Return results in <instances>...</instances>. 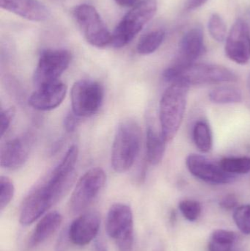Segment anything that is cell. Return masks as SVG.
Instances as JSON below:
<instances>
[{"instance_id": "1", "label": "cell", "mask_w": 250, "mask_h": 251, "mask_svg": "<svg viewBox=\"0 0 250 251\" xmlns=\"http://www.w3.org/2000/svg\"><path fill=\"white\" fill-rule=\"evenodd\" d=\"M189 87L183 81H175L161 97L159 104L160 125L161 134L166 143L174 139L183 122Z\"/></svg>"}, {"instance_id": "2", "label": "cell", "mask_w": 250, "mask_h": 251, "mask_svg": "<svg viewBox=\"0 0 250 251\" xmlns=\"http://www.w3.org/2000/svg\"><path fill=\"white\" fill-rule=\"evenodd\" d=\"M78 156L79 149L73 145L58 165L35 187L51 207L58 203L74 184L76 178L75 165Z\"/></svg>"}, {"instance_id": "3", "label": "cell", "mask_w": 250, "mask_h": 251, "mask_svg": "<svg viewBox=\"0 0 250 251\" xmlns=\"http://www.w3.org/2000/svg\"><path fill=\"white\" fill-rule=\"evenodd\" d=\"M163 78L171 83L175 81H183L189 86L233 82L238 79L232 71L224 66L195 63L181 69L170 66L164 70Z\"/></svg>"}, {"instance_id": "4", "label": "cell", "mask_w": 250, "mask_h": 251, "mask_svg": "<svg viewBox=\"0 0 250 251\" xmlns=\"http://www.w3.org/2000/svg\"><path fill=\"white\" fill-rule=\"evenodd\" d=\"M140 145L141 131L137 124L129 120L122 122L112 148V166L115 172H126L132 168L139 154Z\"/></svg>"}, {"instance_id": "5", "label": "cell", "mask_w": 250, "mask_h": 251, "mask_svg": "<svg viewBox=\"0 0 250 251\" xmlns=\"http://www.w3.org/2000/svg\"><path fill=\"white\" fill-rule=\"evenodd\" d=\"M157 0H141L123 17L112 33L111 45L122 48L131 42L155 16Z\"/></svg>"}, {"instance_id": "6", "label": "cell", "mask_w": 250, "mask_h": 251, "mask_svg": "<svg viewBox=\"0 0 250 251\" xmlns=\"http://www.w3.org/2000/svg\"><path fill=\"white\" fill-rule=\"evenodd\" d=\"M106 229L109 237L115 241L119 251L133 250V212L129 205L117 203L110 207L106 221Z\"/></svg>"}, {"instance_id": "7", "label": "cell", "mask_w": 250, "mask_h": 251, "mask_svg": "<svg viewBox=\"0 0 250 251\" xmlns=\"http://www.w3.org/2000/svg\"><path fill=\"white\" fill-rule=\"evenodd\" d=\"M104 96L99 82L91 79L77 81L70 91L72 111L80 118L93 116L101 108Z\"/></svg>"}, {"instance_id": "8", "label": "cell", "mask_w": 250, "mask_h": 251, "mask_svg": "<svg viewBox=\"0 0 250 251\" xmlns=\"http://www.w3.org/2000/svg\"><path fill=\"white\" fill-rule=\"evenodd\" d=\"M73 16L89 44L98 48L111 45L112 33L95 7L80 4L73 10Z\"/></svg>"}, {"instance_id": "9", "label": "cell", "mask_w": 250, "mask_h": 251, "mask_svg": "<svg viewBox=\"0 0 250 251\" xmlns=\"http://www.w3.org/2000/svg\"><path fill=\"white\" fill-rule=\"evenodd\" d=\"M106 179L105 172L101 168H92L85 173L76 183L70 196V212L76 214L85 210L104 187Z\"/></svg>"}, {"instance_id": "10", "label": "cell", "mask_w": 250, "mask_h": 251, "mask_svg": "<svg viewBox=\"0 0 250 251\" xmlns=\"http://www.w3.org/2000/svg\"><path fill=\"white\" fill-rule=\"evenodd\" d=\"M71 54L66 50H46L42 51L33 76L37 88L57 82L68 68Z\"/></svg>"}, {"instance_id": "11", "label": "cell", "mask_w": 250, "mask_h": 251, "mask_svg": "<svg viewBox=\"0 0 250 251\" xmlns=\"http://www.w3.org/2000/svg\"><path fill=\"white\" fill-rule=\"evenodd\" d=\"M186 165L192 175L209 184H230L236 179V176L226 172L220 163L203 155L191 153L186 157Z\"/></svg>"}, {"instance_id": "12", "label": "cell", "mask_w": 250, "mask_h": 251, "mask_svg": "<svg viewBox=\"0 0 250 251\" xmlns=\"http://www.w3.org/2000/svg\"><path fill=\"white\" fill-rule=\"evenodd\" d=\"M226 53L232 61L245 65L250 59V31L248 23L239 19L226 38Z\"/></svg>"}, {"instance_id": "13", "label": "cell", "mask_w": 250, "mask_h": 251, "mask_svg": "<svg viewBox=\"0 0 250 251\" xmlns=\"http://www.w3.org/2000/svg\"><path fill=\"white\" fill-rule=\"evenodd\" d=\"M32 143L31 134H24L6 142L1 149V166L10 171L22 168L29 157Z\"/></svg>"}, {"instance_id": "14", "label": "cell", "mask_w": 250, "mask_h": 251, "mask_svg": "<svg viewBox=\"0 0 250 251\" xmlns=\"http://www.w3.org/2000/svg\"><path fill=\"white\" fill-rule=\"evenodd\" d=\"M204 51V32L202 28L195 26L183 35L179 45V55L172 66L176 69L186 67L195 63Z\"/></svg>"}, {"instance_id": "15", "label": "cell", "mask_w": 250, "mask_h": 251, "mask_svg": "<svg viewBox=\"0 0 250 251\" xmlns=\"http://www.w3.org/2000/svg\"><path fill=\"white\" fill-rule=\"evenodd\" d=\"M67 85L60 80L37 88L29 97V105L40 111H49L57 108L66 98Z\"/></svg>"}, {"instance_id": "16", "label": "cell", "mask_w": 250, "mask_h": 251, "mask_svg": "<svg viewBox=\"0 0 250 251\" xmlns=\"http://www.w3.org/2000/svg\"><path fill=\"white\" fill-rule=\"evenodd\" d=\"M100 224L99 215L95 212H88L78 217L68 228L70 243L80 246L89 244L98 235Z\"/></svg>"}, {"instance_id": "17", "label": "cell", "mask_w": 250, "mask_h": 251, "mask_svg": "<svg viewBox=\"0 0 250 251\" xmlns=\"http://www.w3.org/2000/svg\"><path fill=\"white\" fill-rule=\"evenodd\" d=\"M4 10L32 22H44L49 17L48 9L38 0H0Z\"/></svg>"}, {"instance_id": "18", "label": "cell", "mask_w": 250, "mask_h": 251, "mask_svg": "<svg viewBox=\"0 0 250 251\" xmlns=\"http://www.w3.org/2000/svg\"><path fill=\"white\" fill-rule=\"evenodd\" d=\"M63 216L57 212H51L45 215L39 221L32 235L28 240V248L37 247L48 240L61 225Z\"/></svg>"}, {"instance_id": "19", "label": "cell", "mask_w": 250, "mask_h": 251, "mask_svg": "<svg viewBox=\"0 0 250 251\" xmlns=\"http://www.w3.org/2000/svg\"><path fill=\"white\" fill-rule=\"evenodd\" d=\"M165 140L161 133L148 126L146 134V153L148 162L157 165L162 161L165 152Z\"/></svg>"}, {"instance_id": "20", "label": "cell", "mask_w": 250, "mask_h": 251, "mask_svg": "<svg viewBox=\"0 0 250 251\" xmlns=\"http://www.w3.org/2000/svg\"><path fill=\"white\" fill-rule=\"evenodd\" d=\"M208 97L210 101L217 104H236L242 101L240 90L231 86L217 87L210 91Z\"/></svg>"}, {"instance_id": "21", "label": "cell", "mask_w": 250, "mask_h": 251, "mask_svg": "<svg viewBox=\"0 0 250 251\" xmlns=\"http://www.w3.org/2000/svg\"><path fill=\"white\" fill-rule=\"evenodd\" d=\"M193 140L198 150L208 153L212 149L213 137L211 128L206 122L199 121L193 128Z\"/></svg>"}, {"instance_id": "22", "label": "cell", "mask_w": 250, "mask_h": 251, "mask_svg": "<svg viewBox=\"0 0 250 251\" xmlns=\"http://www.w3.org/2000/svg\"><path fill=\"white\" fill-rule=\"evenodd\" d=\"M236 240L234 232L224 229L215 230L208 243V251H230Z\"/></svg>"}, {"instance_id": "23", "label": "cell", "mask_w": 250, "mask_h": 251, "mask_svg": "<svg viewBox=\"0 0 250 251\" xmlns=\"http://www.w3.org/2000/svg\"><path fill=\"white\" fill-rule=\"evenodd\" d=\"M165 32L161 29L152 31L141 38L137 44V51L139 54H152L157 51L164 41Z\"/></svg>"}, {"instance_id": "24", "label": "cell", "mask_w": 250, "mask_h": 251, "mask_svg": "<svg viewBox=\"0 0 250 251\" xmlns=\"http://www.w3.org/2000/svg\"><path fill=\"white\" fill-rule=\"evenodd\" d=\"M220 166L226 172L232 175L247 174L250 172V157H226L220 162Z\"/></svg>"}, {"instance_id": "25", "label": "cell", "mask_w": 250, "mask_h": 251, "mask_svg": "<svg viewBox=\"0 0 250 251\" xmlns=\"http://www.w3.org/2000/svg\"><path fill=\"white\" fill-rule=\"evenodd\" d=\"M208 31L213 39L217 42H223L226 38L227 35V27L223 18L214 13L211 15L208 21Z\"/></svg>"}, {"instance_id": "26", "label": "cell", "mask_w": 250, "mask_h": 251, "mask_svg": "<svg viewBox=\"0 0 250 251\" xmlns=\"http://www.w3.org/2000/svg\"><path fill=\"white\" fill-rule=\"evenodd\" d=\"M233 220L243 234H250V205H242L236 208Z\"/></svg>"}, {"instance_id": "27", "label": "cell", "mask_w": 250, "mask_h": 251, "mask_svg": "<svg viewBox=\"0 0 250 251\" xmlns=\"http://www.w3.org/2000/svg\"><path fill=\"white\" fill-rule=\"evenodd\" d=\"M13 181L7 176L0 178V210L2 211L10 203L14 196Z\"/></svg>"}, {"instance_id": "28", "label": "cell", "mask_w": 250, "mask_h": 251, "mask_svg": "<svg viewBox=\"0 0 250 251\" xmlns=\"http://www.w3.org/2000/svg\"><path fill=\"white\" fill-rule=\"evenodd\" d=\"M179 207L183 216L191 222L198 220L202 211L201 203L196 201H182L179 203Z\"/></svg>"}, {"instance_id": "29", "label": "cell", "mask_w": 250, "mask_h": 251, "mask_svg": "<svg viewBox=\"0 0 250 251\" xmlns=\"http://www.w3.org/2000/svg\"><path fill=\"white\" fill-rule=\"evenodd\" d=\"M15 116V110L13 108L2 110L1 112V137L7 132V129L11 125L12 121Z\"/></svg>"}, {"instance_id": "30", "label": "cell", "mask_w": 250, "mask_h": 251, "mask_svg": "<svg viewBox=\"0 0 250 251\" xmlns=\"http://www.w3.org/2000/svg\"><path fill=\"white\" fill-rule=\"evenodd\" d=\"M79 118L80 117L76 116L73 111L66 115L63 125L68 132H73L76 130V127L79 124Z\"/></svg>"}, {"instance_id": "31", "label": "cell", "mask_w": 250, "mask_h": 251, "mask_svg": "<svg viewBox=\"0 0 250 251\" xmlns=\"http://www.w3.org/2000/svg\"><path fill=\"white\" fill-rule=\"evenodd\" d=\"M70 243L68 235V229L64 230L60 234L56 246V251H67L68 243Z\"/></svg>"}, {"instance_id": "32", "label": "cell", "mask_w": 250, "mask_h": 251, "mask_svg": "<svg viewBox=\"0 0 250 251\" xmlns=\"http://www.w3.org/2000/svg\"><path fill=\"white\" fill-rule=\"evenodd\" d=\"M220 204L222 207L226 209H233L237 206V198L233 194L227 195L222 199Z\"/></svg>"}, {"instance_id": "33", "label": "cell", "mask_w": 250, "mask_h": 251, "mask_svg": "<svg viewBox=\"0 0 250 251\" xmlns=\"http://www.w3.org/2000/svg\"><path fill=\"white\" fill-rule=\"evenodd\" d=\"M208 0H187L186 9L187 10H194L204 5Z\"/></svg>"}, {"instance_id": "34", "label": "cell", "mask_w": 250, "mask_h": 251, "mask_svg": "<svg viewBox=\"0 0 250 251\" xmlns=\"http://www.w3.org/2000/svg\"><path fill=\"white\" fill-rule=\"evenodd\" d=\"M117 4L122 7H133L139 2L141 0H114Z\"/></svg>"}, {"instance_id": "35", "label": "cell", "mask_w": 250, "mask_h": 251, "mask_svg": "<svg viewBox=\"0 0 250 251\" xmlns=\"http://www.w3.org/2000/svg\"><path fill=\"white\" fill-rule=\"evenodd\" d=\"M95 251H107V246L102 241H100V240L95 242Z\"/></svg>"}, {"instance_id": "36", "label": "cell", "mask_w": 250, "mask_h": 251, "mask_svg": "<svg viewBox=\"0 0 250 251\" xmlns=\"http://www.w3.org/2000/svg\"><path fill=\"white\" fill-rule=\"evenodd\" d=\"M155 251H163L162 248L158 247L157 249H156Z\"/></svg>"}]
</instances>
